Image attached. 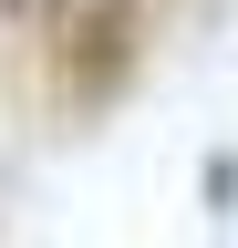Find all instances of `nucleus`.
I'll use <instances>...</instances> for the list:
<instances>
[{
    "label": "nucleus",
    "mask_w": 238,
    "mask_h": 248,
    "mask_svg": "<svg viewBox=\"0 0 238 248\" xmlns=\"http://www.w3.org/2000/svg\"><path fill=\"white\" fill-rule=\"evenodd\" d=\"M135 0H52V21H63V42H83V31H114Z\"/></svg>",
    "instance_id": "nucleus-1"
},
{
    "label": "nucleus",
    "mask_w": 238,
    "mask_h": 248,
    "mask_svg": "<svg viewBox=\"0 0 238 248\" xmlns=\"http://www.w3.org/2000/svg\"><path fill=\"white\" fill-rule=\"evenodd\" d=\"M0 11H52V0H0Z\"/></svg>",
    "instance_id": "nucleus-2"
}]
</instances>
